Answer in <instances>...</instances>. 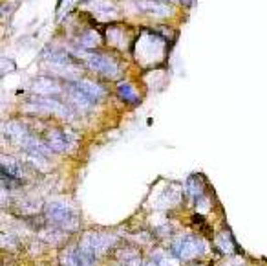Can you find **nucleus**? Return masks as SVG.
<instances>
[{
  "instance_id": "obj_1",
  "label": "nucleus",
  "mask_w": 267,
  "mask_h": 266,
  "mask_svg": "<svg viewBox=\"0 0 267 266\" xmlns=\"http://www.w3.org/2000/svg\"><path fill=\"white\" fill-rule=\"evenodd\" d=\"M117 237L114 235H108V233H96V232H88L84 233V237L79 242V252L82 253V257L86 259V262L90 266H96L97 259L101 255H105L110 248L114 246Z\"/></svg>"
},
{
  "instance_id": "obj_2",
  "label": "nucleus",
  "mask_w": 267,
  "mask_h": 266,
  "mask_svg": "<svg viewBox=\"0 0 267 266\" xmlns=\"http://www.w3.org/2000/svg\"><path fill=\"white\" fill-rule=\"evenodd\" d=\"M44 215L52 226L61 227L64 232H73L79 224L77 211L64 202H48L44 208Z\"/></svg>"
},
{
  "instance_id": "obj_3",
  "label": "nucleus",
  "mask_w": 267,
  "mask_h": 266,
  "mask_svg": "<svg viewBox=\"0 0 267 266\" xmlns=\"http://www.w3.org/2000/svg\"><path fill=\"white\" fill-rule=\"evenodd\" d=\"M172 253L177 261H191L194 257L201 255L205 252V244L200 241L198 237H192V235H183V237H177L176 241L172 242Z\"/></svg>"
},
{
  "instance_id": "obj_4",
  "label": "nucleus",
  "mask_w": 267,
  "mask_h": 266,
  "mask_svg": "<svg viewBox=\"0 0 267 266\" xmlns=\"http://www.w3.org/2000/svg\"><path fill=\"white\" fill-rule=\"evenodd\" d=\"M84 59L92 70L103 73L106 78H117L119 75V66L115 64V61H112L103 53H88V55H84Z\"/></svg>"
},
{
  "instance_id": "obj_5",
  "label": "nucleus",
  "mask_w": 267,
  "mask_h": 266,
  "mask_svg": "<svg viewBox=\"0 0 267 266\" xmlns=\"http://www.w3.org/2000/svg\"><path fill=\"white\" fill-rule=\"evenodd\" d=\"M33 106H35V110L46 112V114H57V116H62V118H72L73 116V112L70 110V106L55 101V99H52L50 96L35 97Z\"/></svg>"
},
{
  "instance_id": "obj_6",
  "label": "nucleus",
  "mask_w": 267,
  "mask_h": 266,
  "mask_svg": "<svg viewBox=\"0 0 267 266\" xmlns=\"http://www.w3.org/2000/svg\"><path fill=\"white\" fill-rule=\"evenodd\" d=\"M46 145L52 153H66L75 145V138L66 131H52L46 138Z\"/></svg>"
},
{
  "instance_id": "obj_7",
  "label": "nucleus",
  "mask_w": 267,
  "mask_h": 266,
  "mask_svg": "<svg viewBox=\"0 0 267 266\" xmlns=\"http://www.w3.org/2000/svg\"><path fill=\"white\" fill-rule=\"evenodd\" d=\"M72 85L75 88H79L86 97H90L92 101H99L101 97L105 96V90H103L99 85H96V83L88 81V79H81V81H75V83H72Z\"/></svg>"
},
{
  "instance_id": "obj_8",
  "label": "nucleus",
  "mask_w": 267,
  "mask_h": 266,
  "mask_svg": "<svg viewBox=\"0 0 267 266\" xmlns=\"http://www.w3.org/2000/svg\"><path fill=\"white\" fill-rule=\"evenodd\" d=\"M61 266H90L79 248H68L61 253Z\"/></svg>"
},
{
  "instance_id": "obj_9",
  "label": "nucleus",
  "mask_w": 267,
  "mask_h": 266,
  "mask_svg": "<svg viewBox=\"0 0 267 266\" xmlns=\"http://www.w3.org/2000/svg\"><path fill=\"white\" fill-rule=\"evenodd\" d=\"M176 264H177V259L174 257V253L163 252V250L154 252L147 262V266H176Z\"/></svg>"
},
{
  "instance_id": "obj_10",
  "label": "nucleus",
  "mask_w": 267,
  "mask_h": 266,
  "mask_svg": "<svg viewBox=\"0 0 267 266\" xmlns=\"http://www.w3.org/2000/svg\"><path fill=\"white\" fill-rule=\"evenodd\" d=\"M2 173L10 174V176H13V178L17 180H22V174H24V171H22V165L19 164V162H15V160L11 158H2Z\"/></svg>"
},
{
  "instance_id": "obj_11",
  "label": "nucleus",
  "mask_w": 267,
  "mask_h": 266,
  "mask_svg": "<svg viewBox=\"0 0 267 266\" xmlns=\"http://www.w3.org/2000/svg\"><path fill=\"white\" fill-rule=\"evenodd\" d=\"M33 90H35V92L44 94V96H50V94H57L59 92V87L52 81V79L38 78L37 81L33 83Z\"/></svg>"
},
{
  "instance_id": "obj_12",
  "label": "nucleus",
  "mask_w": 267,
  "mask_h": 266,
  "mask_svg": "<svg viewBox=\"0 0 267 266\" xmlns=\"http://www.w3.org/2000/svg\"><path fill=\"white\" fill-rule=\"evenodd\" d=\"M117 94H119V97L123 101L132 103V105H136V103L139 101L138 92L134 90V87L130 83H119V85H117Z\"/></svg>"
},
{
  "instance_id": "obj_13",
  "label": "nucleus",
  "mask_w": 267,
  "mask_h": 266,
  "mask_svg": "<svg viewBox=\"0 0 267 266\" xmlns=\"http://www.w3.org/2000/svg\"><path fill=\"white\" fill-rule=\"evenodd\" d=\"M117 257H119L121 266H143L139 253L134 252V250H123V252H119Z\"/></svg>"
},
{
  "instance_id": "obj_14",
  "label": "nucleus",
  "mask_w": 267,
  "mask_h": 266,
  "mask_svg": "<svg viewBox=\"0 0 267 266\" xmlns=\"http://www.w3.org/2000/svg\"><path fill=\"white\" fill-rule=\"evenodd\" d=\"M187 193L191 195L194 200L203 197V185H201L200 176H191V178L187 180Z\"/></svg>"
},
{
  "instance_id": "obj_15",
  "label": "nucleus",
  "mask_w": 267,
  "mask_h": 266,
  "mask_svg": "<svg viewBox=\"0 0 267 266\" xmlns=\"http://www.w3.org/2000/svg\"><path fill=\"white\" fill-rule=\"evenodd\" d=\"M46 55H48V61L52 64H57V66H68V64H70V57H68L64 52L52 50V52H48Z\"/></svg>"
},
{
  "instance_id": "obj_16",
  "label": "nucleus",
  "mask_w": 267,
  "mask_h": 266,
  "mask_svg": "<svg viewBox=\"0 0 267 266\" xmlns=\"http://www.w3.org/2000/svg\"><path fill=\"white\" fill-rule=\"evenodd\" d=\"M79 43H81L84 48H94V46L99 44V35H97L96 31H88V33H84L81 39H79Z\"/></svg>"
},
{
  "instance_id": "obj_17",
  "label": "nucleus",
  "mask_w": 267,
  "mask_h": 266,
  "mask_svg": "<svg viewBox=\"0 0 267 266\" xmlns=\"http://www.w3.org/2000/svg\"><path fill=\"white\" fill-rule=\"evenodd\" d=\"M218 246H219V250L221 252H225V253H231V250H234V242H233V239H231V235L227 233V235H219L218 237Z\"/></svg>"
},
{
  "instance_id": "obj_18",
  "label": "nucleus",
  "mask_w": 267,
  "mask_h": 266,
  "mask_svg": "<svg viewBox=\"0 0 267 266\" xmlns=\"http://www.w3.org/2000/svg\"><path fill=\"white\" fill-rule=\"evenodd\" d=\"M180 2H182V4L183 2H185V4H192V0H180Z\"/></svg>"
},
{
  "instance_id": "obj_19",
  "label": "nucleus",
  "mask_w": 267,
  "mask_h": 266,
  "mask_svg": "<svg viewBox=\"0 0 267 266\" xmlns=\"http://www.w3.org/2000/svg\"><path fill=\"white\" fill-rule=\"evenodd\" d=\"M231 266H242V264H231Z\"/></svg>"
},
{
  "instance_id": "obj_20",
  "label": "nucleus",
  "mask_w": 267,
  "mask_h": 266,
  "mask_svg": "<svg viewBox=\"0 0 267 266\" xmlns=\"http://www.w3.org/2000/svg\"><path fill=\"white\" fill-rule=\"evenodd\" d=\"M119 266H121V264H119Z\"/></svg>"
}]
</instances>
